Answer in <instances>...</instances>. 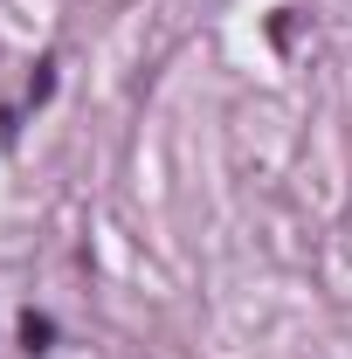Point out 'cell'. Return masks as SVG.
Listing matches in <instances>:
<instances>
[{
    "mask_svg": "<svg viewBox=\"0 0 352 359\" xmlns=\"http://www.w3.org/2000/svg\"><path fill=\"white\" fill-rule=\"evenodd\" d=\"M21 346H28V353H48V346H55V325H48L42 311H28L21 318Z\"/></svg>",
    "mask_w": 352,
    "mask_h": 359,
    "instance_id": "1",
    "label": "cell"
},
{
    "mask_svg": "<svg viewBox=\"0 0 352 359\" xmlns=\"http://www.w3.org/2000/svg\"><path fill=\"white\" fill-rule=\"evenodd\" d=\"M48 90H55V62L35 69V83H28V104H48Z\"/></svg>",
    "mask_w": 352,
    "mask_h": 359,
    "instance_id": "2",
    "label": "cell"
}]
</instances>
